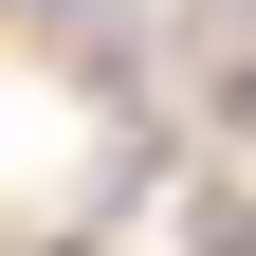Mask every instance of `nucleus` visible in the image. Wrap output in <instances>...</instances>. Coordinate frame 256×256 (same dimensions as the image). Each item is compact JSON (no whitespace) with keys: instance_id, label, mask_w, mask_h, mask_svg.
Masks as SVG:
<instances>
[{"instance_id":"f03ea898","label":"nucleus","mask_w":256,"mask_h":256,"mask_svg":"<svg viewBox=\"0 0 256 256\" xmlns=\"http://www.w3.org/2000/svg\"><path fill=\"white\" fill-rule=\"evenodd\" d=\"M202 110H220V128L256 146V55H220V92H202Z\"/></svg>"},{"instance_id":"f257e3e1","label":"nucleus","mask_w":256,"mask_h":256,"mask_svg":"<svg viewBox=\"0 0 256 256\" xmlns=\"http://www.w3.org/2000/svg\"><path fill=\"white\" fill-rule=\"evenodd\" d=\"M183 256H256V183H220V165L183 183Z\"/></svg>"}]
</instances>
